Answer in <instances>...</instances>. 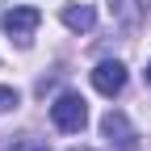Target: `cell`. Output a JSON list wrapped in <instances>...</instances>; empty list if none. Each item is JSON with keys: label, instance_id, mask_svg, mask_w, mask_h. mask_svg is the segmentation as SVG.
Instances as JSON below:
<instances>
[{"label": "cell", "instance_id": "obj_1", "mask_svg": "<svg viewBox=\"0 0 151 151\" xmlns=\"http://www.w3.org/2000/svg\"><path fill=\"white\" fill-rule=\"evenodd\" d=\"M50 122H55V130H63V134H80L88 126V101L80 92H59L55 105H50Z\"/></svg>", "mask_w": 151, "mask_h": 151}, {"label": "cell", "instance_id": "obj_2", "mask_svg": "<svg viewBox=\"0 0 151 151\" xmlns=\"http://www.w3.org/2000/svg\"><path fill=\"white\" fill-rule=\"evenodd\" d=\"M0 21H4V34L13 38L17 46H29V42H34V29H38V21H42V13H38L34 4H13L4 17H0Z\"/></svg>", "mask_w": 151, "mask_h": 151}, {"label": "cell", "instance_id": "obj_3", "mask_svg": "<svg viewBox=\"0 0 151 151\" xmlns=\"http://www.w3.org/2000/svg\"><path fill=\"white\" fill-rule=\"evenodd\" d=\"M101 134L109 139L113 151H139V134H134V126H130V118L122 109H109L101 118Z\"/></svg>", "mask_w": 151, "mask_h": 151}, {"label": "cell", "instance_id": "obj_4", "mask_svg": "<svg viewBox=\"0 0 151 151\" xmlns=\"http://www.w3.org/2000/svg\"><path fill=\"white\" fill-rule=\"evenodd\" d=\"M92 88H97L101 97H118V92L126 88V67H122L118 59L97 63V67H92Z\"/></svg>", "mask_w": 151, "mask_h": 151}, {"label": "cell", "instance_id": "obj_5", "mask_svg": "<svg viewBox=\"0 0 151 151\" xmlns=\"http://www.w3.org/2000/svg\"><path fill=\"white\" fill-rule=\"evenodd\" d=\"M109 13L122 29H139L151 13V0H109Z\"/></svg>", "mask_w": 151, "mask_h": 151}, {"label": "cell", "instance_id": "obj_6", "mask_svg": "<svg viewBox=\"0 0 151 151\" xmlns=\"http://www.w3.org/2000/svg\"><path fill=\"white\" fill-rule=\"evenodd\" d=\"M63 25L71 34H88L92 25H97V9H92V4H67L63 9Z\"/></svg>", "mask_w": 151, "mask_h": 151}, {"label": "cell", "instance_id": "obj_7", "mask_svg": "<svg viewBox=\"0 0 151 151\" xmlns=\"http://www.w3.org/2000/svg\"><path fill=\"white\" fill-rule=\"evenodd\" d=\"M17 105H21V97H17V88L0 84V113H9V109H17Z\"/></svg>", "mask_w": 151, "mask_h": 151}, {"label": "cell", "instance_id": "obj_8", "mask_svg": "<svg viewBox=\"0 0 151 151\" xmlns=\"http://www.w3.org/2000/svg\"><path fill=\"white\" fill-rule=\"evenodd\" d=\"M9 151H50V147H46V143H34V139H17Z\"/></svg>", "mask_w": 151, "mask_h": 151}, {"label": "cell", "instance_id": "obj_9", "mask_svg": "<svg viewBox=\"0 0 151 151\" xmlns=\"http://www.w3.org/2000/svg\"><path fill=\"white\" fill-rule=\"evenodd\" d=\"M143 76H147V84H151V63H147V71H143Z\"/></svg>", "mask_w": 151, "mask_h": 151}, {"label": "cell", "instance_id": "obj_10", "mask_svg": "<svg viewBox=\"0 0 151 151\" xmlns=\"http://www.w3.org/2000/svg\"><path fill=\"white\" fill-rule=\"evenodd\" d=\"M76 151H88V147H76Z\"/></svg>", "mask_w": 151, "mask_h": 151}]
</instances>
